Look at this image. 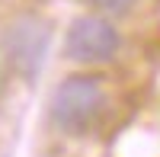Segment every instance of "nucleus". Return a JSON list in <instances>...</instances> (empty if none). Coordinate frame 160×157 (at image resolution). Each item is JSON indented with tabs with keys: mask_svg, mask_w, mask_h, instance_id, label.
Masks as SVG:
<instances>
[{
	"mask_svg": "<svg viewBox=\"0 0 160 157\" xmlns=\"http://www.w3.org/2000/svg\"><path fill=\"white\" fill-rule=\"evenodd\" d=\"M118 45H122L118 29L99 13L77 16L68 29V38H64V51L77 64H102L118 51Z\"/></svg>",
	"mask_w": 160,
	"mask_h": 157,
	"instance_id": "2",
	"label": "nucleus"
},
{
	"mask_svg": "<svg viewBox=\"0 0 160 157\" xmlns=\"http://www.w3.org/2000/svg\"><path fill=\"white\" fill-rule=\"evenodd\" d=\"M3 48H7L10 64L19 74H35L45 61V51H48V26L35 16L16 19L3 35Z\"/></svg>",
	"mask_w": 160,
	"mask_h": 157,
	"instance_id": "3",
	"label": "nucleus"
},
{
	"mask_svg": "<svg viewBox=\"0 0 160 157\" xmlns=\"http://www.w3.org/2000/svg\"><path fill=\"white\" fill-rule=\"evenodd\" d=\"M93 3H96L102 13H125L135 0H93Z\"/></svg>",
	"mask_w": 160,
	"mask_h": 157,
	"instance_id": "4",
	"label": "nucleus"
},
{
	"mask_svg": "<svg viewBox=\"0 0 160 157\" xmlns=\"http://www.w3.org/2000/svg\"><path fill=\"white\" fill-rule=\"evenodd\" d=\"M106 109V87L93 74H74L51 93V122L68 135H80L96 125Z\"/></svg>",
	"mask_w": 160,
	"mask_h": 157,
	"instance_id": "1",
	"label": "nucleus"
}]
</instances>
